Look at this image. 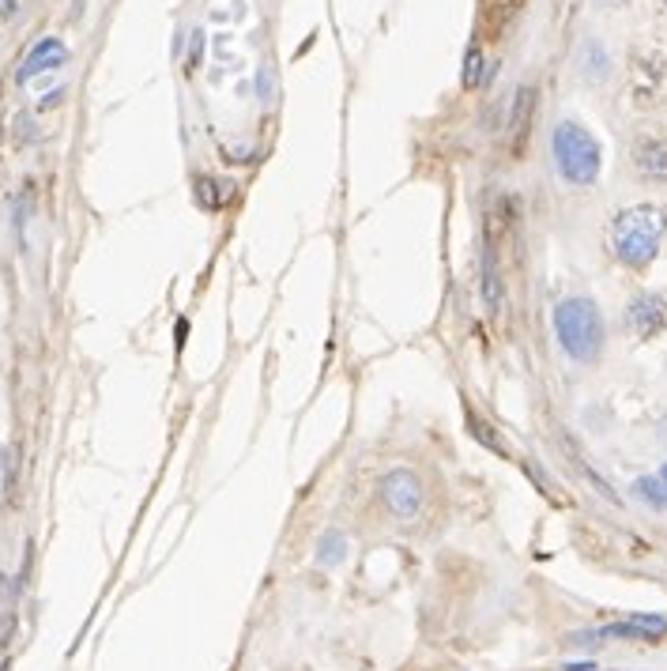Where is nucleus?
I'll return each instance as SVG.
<instances>
[{
    "label": "nucleus",
    "instance_id": "obj_1",
    "mask_svg": "<svg viewBox=\"0 0 667 671\" xmlns=\"http://www.w3.org/2000/svg\"><path fill=\"white\" fill-rule=\"evenodd\" d=\"M664 234H667L664 208H656V204H634V208H622V212L611 219L607 242H611L615 261L641 272V268H649V264L656 261V253L664 246Z\"/></svg>",
    "mask_w": 667,
    "mask_h": 671
},
{
    "label": "nucleus",
    "instance_id": "obj_2",
    "mask_svg": "<svg viewBox=\"0 0 667 671\" xmlns=\"http://www.w3.org/2000/svg\"><path fill=\"white\" fill-rule=\"evenodd\" d=\"M554 340L573 362H596L607 344L603 313L592 298H562L554 306Z\"/></svg>",
    "mask_w": 667,
    "mask_h": 671
},
{
    "label": "nucleus",
    "instance_id": "obj_3",
    "mask_svg": "<svg viewBox=\"0 0 667 671\" xmlns=\"http://www.w3.org/2000/svg\"><path fill=\"white\" fill-rule=\"evenodd\" d=\"M551 155L554 166H558V178L585 189V185H596L603 166V151L596 144V136L577 125V121H558L551 136Z\"/></svg>",
    "mask_w": 667,
    "mask_h": 671
},
{
    "label": "nucleus",
    "instance_id": "obj_4",
    "mask_svg": "<svg viewBox=\"0 0 667 671\" xmlns=\"http://www.w3.org/2000/svg\"><path fill=\"white\" fill-rule=\"evenodd\" d=\"M381 502L396 521H415L426 506L423 479L411 468H392V472L381 475Z\"/></svg>",
    "mask_w": 667,
    "mask_h": 671
},
{
    "label": "nucleus",
    "instance_id": "obj_5",
    "mask_svg": "<svg viewBox=\"0 0 667 671\" xmlns=\"http://www.w3.org/2000/svg\"><path fill=\"white\" fill-rule=\"evenodd\" d=\"M626 328L634 332L637 340H652V336H660L667 328V302L660 295H637L630 306H626Z\"/></svg>",
    "mask_w": 667,
    "mask_h": 671
},
{
    "label": "nucleus",
    "instance_id": "obj_6",
    "mask_svg": "<svg viewBox=\"0 0 667 671\" xmlns=\"http://www.w3.org/2000/svg\"><path fill=\"white\" fill-rule=\"evenodd\" d=\"M68 65V46L61 38H42L38 46H34L27 57H23V65H19V83H31L34 76H46L53 68H65Z\"/></svg>",
    "mask_w": 667,
    "mask_h": 671
},
{
    "label": "nucleus",
    "instance_id": "obj_7",
    "mask_svg": "<svg viewBox=\"0 0 667 671\" xmlns=\"http://www.w3.org/2000/svg\"><path fill=\"white\" fill-rule=\"evenodd\" d=\"M634 170L645 181H667V140L645 136L634 144Z\"/></svg>",
    "mask_w": 667,
    "mask_h": 671
},
{
    "label": "nucleus",
    "instance_id": "obj_8",
    "mask_svg": "<svg viewBox=\"0 0 667 671\" xmlns=\"http://www.w3.org/2000/svg\"><path fill=\"white\" fill-rule=\"evenodd\" d=\"M603 638H634V641H660L667 638L664 615H630L626 622H615L603 630Z\"/></svg>",
    "mask_w": 667,
    "mask_h": 671
},
{
    "label": "nucleus",
    "instance_id": "obj_9",
    "mask_svg": "<svg viewBox=\"0 0 667 671\" xmlns=\"http://www.w3.org/2000/svg\"><path fill=\"white\" fill-rule=\"evenodd\" d=\"M479 279H483V302L487 310L502 306V268H498V249L490 242V234L483 238V257H479Z\"/></svg>",
    "mask_w": 667,
    "mask_h": 671
},
{
    "label": "nucleus",
    "instance_id": "obj_10",
    "mask_svg": "<svg viewBox=\"0 0 667 671\" xmlns=\"http://www.w3.org/2000/svg\"><path fill=\"white\" fill-rule=\"evenodd\" d=\"M532 106H536V91H532V87H517V95H513V110H509V136H513V151L524 148L528 121H532Z\"/></svg>",
    "mask_w": 667,
    "mask_h": 671
},
{
    "label": "nucleus",
    "instance_id": "obj_11",
    "mask_svg": "<svg viewBox=\"0 0 667 671\" xmlns=\"http://www.w3.org/2000/svg\"><path fill=\"white\" fill-rule=\"evenodd\" d=\"M634 494L645 502V506L660 509V513L667 509V483L660 479V475H641V479L634 483Z\"/></svg>",
    "mask_w": 667,
    "mask_h": 671
},
{
    "label": "nucleus",
    "instance_id": "obj_12",
    "mask_svg": "<svg viewBox=\"0 0 667 671\" xmlns=\"http://www.w3.org/2000/svg\"><path fill=\"white\" fill-rule=\"evenodd\" d=\"M468 426H472V438H475V442H483L490 449V453H498V457H509V445L494 438V426H490L487 419H479L475 411H468Z\"/></svg>",
    "mask_w": 667,
    "mask_h": 671
},
{
    "label": "nucleus",
    "instance_id": "obj_13",
    "mask_svg": "<svg viewBox=\"0 0 667 671\" xmlns=\"http://www.w3.org/2000/svg\"><path fill=\"white\" fill-rule=\"evenodd\" d=\"M483 83H487V57H483L479 46H472L468 57H464V87L475 91V87H483Z\"/></svg>",
    "mask_w": 667,
    "mask_h": 671
},
{
    "label": "nucleus",
    "instance_id": "obj_14",
    "mask_svg": "<svg viewBox=\"0 0 667 671\" xmlns=\"http://www.w3.org/2000/svg\"><path fill=\"white\" fill-rule=\"evenodd\" d=\"M343 551H347V540H343L340 532H325V536L317 540V562H321V566L343 562Z\"/></svg>",
    "mask_w": 667,
    "mask_h": 671
},
{
    "label": "nucleus",
    "instance_id": "obj_15",
    "mask_svg": "<svg viewBox=\"0 0 667 671\" xmlns=\"http://www.w3.org/2000/svg\"><path fill=\"white\" fill-rule=\"evenodd\" d=\"M8 491V449L0 445V494Z\"/></svg>",
    "mask_w": 667,
    "mask_h": 671
},
{
    "label": "nucleus",
    "instance_id": "obj_16",
    "mask_svg": "<svg viewBox=\"0 0 667 671\" xmlns=\"http://www.w3.org/2000/svg\"><path fill=\"white\" fill-rule=\"evenodd\" d=\"M16 8H19V0H0V19L16 16Z\"/></svg>",
    "mask_w": 667,
    "mask_h": 671
},
{
    "label": "nucleus",
    "instance_id": "obj_17",
    "mask_svg": "<svg viewBox=\"0 0 667 671\" xmlns=\"http://www.w3.org/2000/svg\"><path fill=\"white\" fill-rule=\"evenodd\" d=\"M660 479H664V483H667V464H664V472H660Z\"/></svg>",
    "mask_w": 667,
    "mask_h": 671
},
{
    "label": "nucleus",
    "instance_id": "obj_18",
    "mask_svg": "<svg viewBox=\"0 0 667 671\" xmlns=\"http://www.w3.org/2000/svg\"><path fill=\"white\" fill-rule=\"evenodd\" d=\"M664 8H667V0H664Z\"/></svg>",
    "mask_w": 667,
    "mask_h": 671
}]
</instances>
